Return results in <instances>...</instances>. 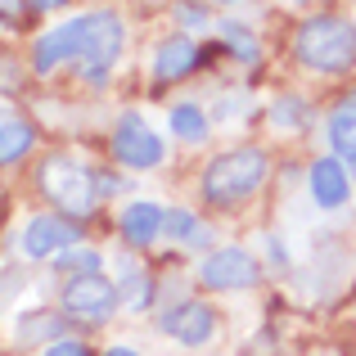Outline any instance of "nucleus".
<instances>
[{"instance_id": "obj_15", "label": "nucleus", "mask_w": 356, "mask_h": 356, "mask_svg": "<svg viewBox=\"0 0 356 356\" xmlns=\"http://www.w3.org/2000/svg\"><path fill=\"white\" fill-rule=\"evenodd\" d=\"M54 270H59L63 280H77V275H104V257H99L95 248H86V243H72V248H63L59 257H54Z\"/></svg>"}, {"instance_id": "obj_7", "label": "nucleus", "mask_w": 356, "mask_h": 356, "mask_svg": "<svg viewBox=\"0 0 356 356\" xmlns=\"http://www.w3.org/2000/svg\"><path fill=\"white\" fill-rule=\"evenodd\" d=\"M257 280H261V270H257V257L248 248H217L199 266V284L217 289V293H226V289H252Z\"/></svg>"}, {"instance_id": "obj_2", "label": "nucleus", "mask_w": 356, "mask_h": 356, "mask_svg": "<svg viewBox=\"0 0 356 356\" xmlns=\"http://www.w3.org/2000/svg\"><path fill=\"white\" fill-rule=\"evenodd\" d=\"M293 54L302 68L325 72V77L348 72V68H356V23H348L339 14H312L298 27Z\"/></svg>"}, {"instance_id": "obj_17", "label": "nucleus", "mask_w": 356, "mask_h": 356, "mask_svg": "<svg viewBox=\"0 0 356 356\" xmlns=\"http://www.w3.org/2000/svg\"><path fill=\"white\" fill-rule=\"evenodd\" d=\"M36 145V131L27 122H0V167L27 158V149Z\"/></svg>"}, {"instance_id": "obj_1", "label": "nucleus", "mask_w": 356, "mask_h": 356, "mask_svg": "<svg viewBox=\"0 0 356 356\" xmlns=\"http://www.w3.org/2000/svg\"><path fill=\"white\" fill-rule=\"evenodd\" d=\"M266 172H270L266 149L239 145V149H226V154H217L208 167H203L199 190H203V199H208L212 208H239L243 199H252V194L261 190Z\"/></svg>"}, {"instance_id": "obj_20", "label": "nucleus", "mask_w": 356, "mask_h": 356, "mask_svg": "<svg viewBox=\"0 0 356 356\" xmlns=\"http://www.w3.org/2000/svg\"><path fill=\"white\" fill-rule=\"evenodd\" d=\"M302 118H307V108H302V99H298V95H284V99H275V104H270V122H275L280 131L302 127Z\"/></svg>"}, {"instance_id": "obj_24", "label": "nucleus", "mask_w": 356, "mask_h": 356, "mask_svg": "<svg viewBox=\"0 0 356 356\" xmlns=\"http://www.w3.org/2000/svg\"><path fill=\"white\" fill-rule=\"evenodd\" d=\"M45 356H90V352H86V343H77V339H54L50 348H45Z\"/></svg>"}, {"instance_id": "obj_27", "label": "nucleus", "mask_w": 356, "mask_h": 356, "mask_svg": "<svg viewBox=\"0 0 356 356\" xmlns=\"http://www.w3.org/2000/svg\"><path fill=\"white\" fill-rule=\"evenodd\" d=\"M104 356H140V352H131V348H108Z\"/></svg>"}, {"instance_id": "obj_25", "label": "nucleus", "mask_w": 356, "mask_h": 356, "mask_svg": "<svg viewBox=\"0 0 356 356\" xmlns=\"http://www.w3.org/2000/svg\"><path fill=\"white\" fill-rule=\"evenodd\" d=\"M208 243H212V230H208V226H199L190 239H185V248H208Z\"/></svg>"}, {"instance_id": "obj_26", "label": "nucleus", "mask_w": 356, "mask_h": 356, "mask_svg": "<svg viewBox=\"0 0 356 356\" xmlns=\"http://www.w3.org/2000/svg\"><path fill=\"white\" fill-rule=\"evenodd\" d=\"M27 9H36V14H50V9H59L63 0H23Z\"/></svg>"}, {"instance_id": "obj_8", "label": "nucleus", "mask_w": 356, "mask_h": 356, "mask_svg": "<svg viewBox=\"0 0 356 356\" xmlns=\"http://www.w3.org/2000/svg\"><path fill=\"white\" fill-rule=\"evenodd\" d=\"M81 243V226L68 217H32L18 235V252L32 261H45V257H59L63 248Z\"/></svg>"}, {"instance_id": "obj_3", "label": "nucleus", "mask_w": 356, "mask_h": 356, "mask_svg": "<svg viewBox=\"0 0 356 356\" xmlns=\"http://www.w3.org/2000/svg\"><path fill=\"white\" fill-rule=\"evenodd\" d=\"M36 185H41V194H45V199H50L68 221H86L90 212L99 208L95 172H86V167L72 163V158H59V154L45 158L41 172H36Z\"/></svg>"}, {"instance_id": "obj_6", "label": "nucleus", "mask_w": 356, "mask_h": 356, "mask_svg": "<svg viewBox=\"0 0 356 356\" xmlns=\"http://www.w3.org/2000/svg\"><path fill=\"white\" fill-rule=\"evenodd\" d=\"M163 136H154V131L145 127V118L140 113H127L118 122L113 131V158L122 167H131V172H149V167L163 163Z\"/></svg>"}, {"instance_id": "obj_13", "label": "nucleus", "mask_w": 356, "mask_h": 356, "mask_svg": "<svg viewBox=\"0 0 356 356\" xmlns=\"http://www.w3.org/2000/svg\"><path fill=\"white\" fill-rule=\"evenodd\" d=\"M163 221H167V212L158 208V203L140 199V203H127V208H122L118 230H122V239H127L131 248H149V243L163 235Z\"/></svg>"}, {"instance_id": "obj_12", "label": "nucleus", "mask_w": 356, "mask_h": 356, "mask_svg": "<svg viewBox=\"0 0 356 356\" xmlns=\"http://www.w3.org/2000/svg\"><path fill=\"white\" fill-rule=\"evenodd\" d=\"M199 63H203L199 41L185 36V32H176V36H167V41L154 50V77L158 81H185Z\"/></svg>"}, {"instance_id": "obj_28", "label": "nucleus", "mask_w": 356, "mask_h": 356, "mask_svg": "<svg viewBox=\"0 0 356 356\" xmlns=\"http://www.w3.org/2000/svg\"><path fill=\"white\" fill-rule=\"evenodd\" d=\"M221 5H235V0H221Z\"/></svg>"}, {"instance_id": "obj_18", "label": "nucleus", "mask_w": 356, "mask_h": 356, "mask_svg": "<svg viewBox=\"0 0 356 356\" xmlns=\"http://www.w3.org/2000/svg\"><path fill=\"white\" fill-rule=\"evenodd\" d=\"M167 127H172V136H181V140H203L208 136V113H203L199 104H176L172 113H167Z\"/></svg>"}, {"instance_id": "obj_21", "label": "nucleus", "mask_w": 356, "mask_h": 356, "mask_svg": "<svg viewBox=\"0 0 356 356\" xmlns=\"http://www.w3.org/2000/svg\"><path fill=\"white\" fill-rule=\"evenodd\" d=\"M199 226H203V221L194 217V212H185V208H172V212H167V221H163V235L172 239V243H185V239H190Z\"/></svg>"}, {"instance_id": "obj_11", "label": "nucleus", "mask_w": 356, "mask_h": 356, "mask_svg": "<svg viewBox=\"0 0 356 356\" xmlns=\"http://www.w3.org/2000/svg\"><path fill=\"white\" fill-rule=\"evenodd\" d=\"M307 190H312V199H316L321 212H339L352 194V172L339 158H316L312 172H307Z\"/></svg>"}, {"instance_id": "obj_9", "label": "nucleus", "mask_w": 356, "mask_h": 356, "mask_svg": "<svg viewBox=\"0 0 356 356\" xmlns=\"http://www.w3.org/2000/svg\"><path fill=\"white\" fill-rule=\"evenodd\" d=\"M81 36H86V18H68L63 27H50L32 41V68L41 72H54L59 63H72L81 59Z\"/></svg>"}, {"instance_id": "obj_14", "label": "nucleus", "mask_w": 356, "mask_h": 356, "mask_svg": "<svg viewBox=\"0 0 356 356\" xmlns=\"http://www.w3.org/2000/svg\"><path fill=\"white\" fill-rule=\"evenodd\" d=\"M325 131H330L334 158H339V163L356 176V95H343L339 104L330 108V122H325Z\"/></svg>"}, {"instance_id": "obj_23", "label": "nucleus", "mask_w": 356, "mask_h": 356, "mask_svg": "<svg viewBox=\"0 0 356 356\" xmlns=\"http://www.w3.org/2000/svg\"><path fill=\"white\" fill-rule=\"evenodd\" d=\"M176 18H181L185 27H199V23H208V9H203V5H190V0H181V5H176Z\"/></svg>"}, {"instance_id": "obj_19", "label": "nucleus", "mask_w": 356, "mask_h": 356, "mask_svg": "<svg viewBox=\"0 0 356 356\" xmlns=\"http://www.w3.org/2000/svg\"><path fill=\"white\" fill-rule=\"evenodd\" d=\"M221 41H226V50L235 54V59H243V63H257V36L248 32L243 23H221Z\"/></svg>"}, {"instance_id": "obj_29", "label": "nucleus", "mask_w": 356, "mask_h": 356, "mask_svg": "<svg viewBox=\"0 0 356 356\" xmlns=\"http://www.w3.org/2000/svg\"><path fill=\"white\" fill-rule=\"evenodd\" d=\"M298 5H307V0H298Z\"/></svg>"}, {"instance_id": "obj_22", "label": "nucleus", "mask_w": 356, "mask_h": 356, "mask_svg": "<svg viewBox=\"0 0 356 356\" xmlns=\"http://www.w3.org/2000/svg\"><path fill=\"white\" fill-rule=\"evenodd\" d=\"M63 330V321L59 316H50V312H36V321H23L18 325V339H45V334H59Z\"/></svg>"}, {"instance_id": "obj_16", "label": "nucleus", "mask_w": 356, "mask_h": 356, "mask_svg": "<svg viewBox=\"0 0 356 356\" xmlns=\"http://www.w3.org/2000/svg\"><path fill=\"white\" fill-rule=\"evenodd\" d=\"M118 298L131 307V312H145L149 302H154V280H149V270L140 266H122V284H118Z\"/></svg>"}, {"instance_id": "obj_5", "label": "nucleus", "mask_w": 356, "mask_h": 356, "mask_svg": "<svg viewBox=\"0 0 356 356\" xmlns=\"http://www.w3.org/2000/svg\"><path fill=\"white\" fill-rule=\"evenodd\" d=\"M118 284L104 275H77L63 284V312L72 321H86V325H104L108 316L118 312Z\"/></svg>"}, {"instance_id": "obj_4", "label": "nucleus", "mask_w": 356, "mask_h": 356, "mask_svg": "<svg viewBox=\"0 0 356 356\" xmlns=\"http://www.w3.org/2000/svg\"><path fill=\"white\" fill-rule=\"evenodd\" d=\"M86 18V36H81V63H86V81H104L108 68L118 63L122 45H127V27L113 9H90Z\"/></svg>"}, {"instance_id": "obj_10", "label": "nucleus", "mask_w": 356, "mask_h": 356, "mask_svg": "<svg viewBox=\"0 0 356 356\" xmlns=\"http://www.w3.org/2000/svg\"><path fill=\"white\" fill-rule=\"evenodd\" d=\"M158 330L172 334L185 348H203V343L217 334V312H212L208 302H176L158 316Z\"/></svg>"}]
</instances>
